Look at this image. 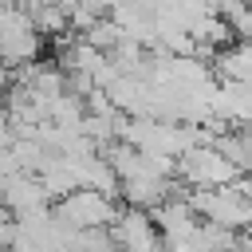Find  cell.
<instances>
[{
  "instance_id": "6da1fadb",
  "label": "cell",
  "mask_w": 252,
  "mask_h": 252,
  "mask_svg": "<svg viewBox=\"0 0 252 252\" xmlns=\"http://www.w3.org/2000/svg\"><path fill=\"white\" fill-rule=\"evenodd\" d=\"M189 201L201 220L220 224L228 232H252V177H240L220 189H193Z\"/></svg>"
},
{
  "instance_id": "7a4b0ae2",
  "label": "cell",
  "mask_w": 252,
  "mask_h": 252,
  "mask_svg": "<svg viewBox=\"0 0 252 252\" xmlns=\"http://www.w3.org/2000/svg\"><path fill=\"white\" fill-rule=\"evenodd\" d=\"M240 181V169L232 165V158L217 146V142H197L177 158V185L193 189H220Z\"/></svg>"
},
{
  "instance_id": "3957f363",
  "label": "cell",
  "mask_w": 252,
  "mask_h": 252,
  "mask_svg": "<svg viewBox=\"0 0 252 252\" xmlns=\"http://www.w3.org/2000/svg\"><path fill=\"white\" fill-rule=\"evenodd\" d=\"M55 217L63 224H71L75 232H83V228H110L114 217H118V197H110L102 189H75V193L55 201Z\"/></svg>"
},
{
  "instance_id": "277c9868",
  "label": "cell",
  "mask_w": 252,
  "mask_h": 252,
  "mask_svg": "<svg viewBox=\"0 0 252 252\" xmlns=\"http://www.w3.org/2000/svg\"><path fill=\"white\" fill-rule=\"evenodd\" d=\"M110 236H114L118 252H161V228L150 209L122 205L110 224Z\"/></svg>"
},
{
  "instance_id": "5b68a950",
  "label": "cell",
  "mask_w": 252,
  "mask_h": 252,
  "mask_svg": "<svg viewBox=\"0 0 252 252\" xmlns=\"http://www.w3.org/2000/svg\"><path fill=\"white\" fill-rule=\"evenodd\" d=\"M0 205L12 217H28V213H39V209H51L55 201L35 173H12V177L0 181Z\"/></svg>"
},
{
  "instance_id": "8992f818",
  "label": "cell",
  "mask_w": 252,
  "mask_h": 252,
  "mask_svg": "<svg viewBox=\"0 0 252 252\" xmlns=\"http://www.w3.org/2000/svg\"><path fill=\"white\" fill-rule=\"evenodd\" d=\"M205 4H209L213 12H220V16H232V12H236L244 0H205Z\"/></svg>"
}]
</instances>
